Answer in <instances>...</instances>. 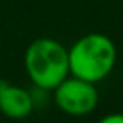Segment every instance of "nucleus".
<instances>
[{"label": "nucleus", "instance_id": "4", "mask_svg": "<svg viewBox=\"0 0 123 123\" xmlns=\"http://www.w3.org/2000/svg\"><path fill=\"white\" fill-rule=\"evenodd\" d=\"M34 98L31 89L17 84H0V113L10 120H24L34 111Z\"/></svg>", "mask_w": 123, "mask_h": 123}, {"label": "nucleus", "instance_id": "2", "mask_svg": "<svg viewBox=\"0 0 123 123\" xmlns=\"http://www.w3.org/2000/svg\"><path fill=\"white\" fill-rule=\"evenodd\" d=\"M24 68L36 88L52 91L69 76L68 49L51 37L36 39L25 49Z\"/></svg>", "mask_w": 123, "mask_h": 123}, {"label": "nucleus", "instance_id": "1", "mask_svg": "<svg viewBox=\"0 0 123 123\" xmlns=\"http://www.w3.org/2000/svg\"><path fill=\"white\" fill-rule=\"evenodd\" d=\"M68 54L69 74L94 84L113 73L118 59L115 42L101 32H89L79 37L68 49Z\"/></svg>", "mask_w": 123, "mask_h": 123}, {"label": "nucleus", "instance_id": "3", "mask_svg": "<svg viewBox=\"0 0 123 123\" xmlns=\"http://www.w3.org/2000/svg\"><path fill=\"white\" fill-rule=\"evenodd\" d=\"M56 106L69 116H86L94 111L99 101V91L94 83L68 76L52 89Z\"/></svg>", "mask_w": 123, "mask_h": 123}, {"label": "nucleus", "instance_id": "6", "mask_svg": "<svg viewBox=\"0 0 123 123\" xmlns=\"http://www.w3.org/2000/svg\"><path fill=\"white\" fill-rule=\"evenodd\" d=\"M0 84H2V79H0Z\"/></svg>", "mask_w": 123, "mask_h": 123}, {"label": "nucleus", "instance_id": "5", "mask_svg": "<svg viewBox=\"0 0 123 123\" xmlns=\"http://www.w3.org/2000/svg\"><path fill=\"white\" fill-rule=\"evenodd\" d=\"M96 123H123V113H110V115H105Z\"/></svg>", "mask_w": 123, "mask_h": 123}]
</instances>
